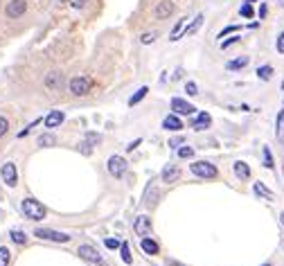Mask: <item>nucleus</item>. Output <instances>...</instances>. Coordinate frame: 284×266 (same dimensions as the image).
Segmentation results:
<instances>
[{
	"label": "nucleus",
	"mask_w": 284,
	"mask_h": 266,
	"mask_svg": "<svg viewBox=\"0 0 284 266\" xmlns=\"http://www.w3.org/2000/svg\"><path fill=\"white\" fill-rule=\"evenodd\" d=\"M9 237H11V242H14V244H18V246H23V244H27V235H25L23 230H11V233H9Z\"/></svg>",
	"instance_id": "25"
},
{
	"label": "nucleus",
	"mask_w": 284,
	"mask_h": 266,
	"mask_svg": "<svg viewBox=\"0 0 284 266\" xmlns=\"http://www.w3.org/2000/svg\"><path fill=\"white\" fill-rule=\"evenodd\" d=\"M192 156H194L192 147H178V158H192Z\"/></svg>",
	"instance_id": "33"
},
{
	"label": "nucleus",
	"mask_w": 284,
	"mask_h": 266,
	"mask_svg": "<svg viewBox=\"0 0 284 266\" xmlns=\"http://www.w3.org/2000/svg\"><path fill=\"white\" fill-rule=\"evenodd\" d=\"M174 9H176V5L171 0H160V2L153 7V16H156L158 20H167V18H171Z\"/></svg>",
	"instance_id": "10"
},
{
	"label": "nucleus",
	"mask_w": 284,
	"mask_h": 266,
	"mask_svg": "<svg viewBox=\"0 0 284 266\" xmlns=\"http://www.w3.org/2000/svg\"><path fill=\"white\" fill-rule=\"evenodd\" d=\"M79 257L81 260H86V262H90V264H97V266H102L104 264V257H102V253H97L93 246H88V244H84V246H79Z\"/></svg>",
	"instance_id": "8"
},
{
	"label": "nucleus",
	"mask_w": 284,
	"mask_h": 266,
	"mask_svg": "<svg viewBox=\"0 0 284 266\" xmlns=\"http://www.w3.org/2000/svg\"><path fill=\"white\" fill-rule=\"evenodd\" d=\"M45 88L47 90H61L63 86H66V77H63V72L61 70H50L45 75Z\"/></svg>",
	"instance_id": "5"
},
{
	"label": "nucleus",
	"mask_w": 284,
	"mask_h": 266,
	"mask_svg": "<svg viewBox=\"0 0 284 266\" xmlns=\"http://www.w3.org/2000/svg\"><path fill=\"white\" fill-rule=\"evenodd\" d=\"M275 133H278V138L284 136V111H280V115H278V129H275Z\"/></svg>",
	"instance_id": "32"
},
{
	"label": "nucleus",
	"mask_w": 284,
	"mask_h": 266,
	"mask_svg": "<svg viewBox=\"0 0 284 266\" xmlns=\"http://www.w3.org/2000/svg\"><path fill=\"white\" fill-rule=\"evenodd\" d=\"M262 266H273V264H262Z\"/></svg>",
	"instance_id": "48"
},
{
	"label": "nucleus",
	"mask_w": 284,
	"mask_h": 266,
	"mask_svg": "<svg viewBox=\"0 0 284 266\" xmlns=\"http://www.w3.org/2000/svg\"><path fill=\"white\" fill-rule=\"evenodd\" d=\"M160 178H162V183H167V185H171V183H176V181H178V178H180V167H178V165H174V163L165 165V167H162Z\"/></svg>",
	"instance_id": "13"
},
{
	"label": "nucleus",
	"mask_w": 284,
	"mask_h": 266,
	"mask_svg": "<svg viewBox=\"0 0 284 266\" xmlns=\"http://www.w3.org/2000/svg\"><path fill=\"white\" fill-rule=\"evenodd\" d=\"M147 93H149V88H147V86H142L140 90H136V93L131 95V99H129V106H136L138 102H142V99L147 97Z\"/></svg>",
	"instance_id": "22"
},
{
	"label": "nucleus",
	"mask_w": 284,
	"mask_h": 266,
	"mask_svg": "<svg viewBox=\"0 0 284 266\" xmlns=\"http://www.w3.org/2000/svg\"><path fill=\"white\" fill-rule=\"evenodd\" d=\"M232 172H235V176L239 178V181H251V167H248V163H244V160H237V163L232 165Z\"/></svg>",
	"instance_id": "18"
},
{
	"label": "nucleus",
	"mask_w": 284,
	"mask_h": 266,
	"mask_svg": "<svg viewBox=\"0 0 284 266\" xmlns=\"http://www.w3.org/2000/svg\"><path fill=\"white\" fill-rule=\"evenodd\" d=\"M185 93H187L189 97H194V95H199V86H196L194 81H187V84H185Z\"/></svg>",
	"instance_id": "31"
},
{
	"label": "nucleus",
	"mask_w": 284,
	"mask_h": 266,
	"mask_svg": "<svg viewBox=\"0 0 284 266\" xmlns=\"http://www.w3.org/2000/svg\"><path fill=\"white\" fill-rule=\"evenodd\" d=\"M239 29V25H228V27H223L221 32H219V38H223V36H228V34H232V32H237Z\"/></svg>",
	"instance_id": "37"
},
{
	"label": "nucleus",
	"mask_w": 284,
	"mask_h": 266,
	"mask_svg": "<svg viewBox=\"0 0 284 266\" xmlns=\"http://www.w3.org/2000/svg\"><path fill=\"white\" fill-rule=\"evenodd\" d=\"M185 23H187V18H178V23H176L174 25V29H171V41H178V38H180V29H183L185 27Z\"/></svg>",
	"instance_id": "27"
},
{
	"label": "nucleus",
	"mask_w": 284,
	"mask_h": 266,
	"mask_svg": "<svg viewBox=\"0 0 284 266\" xmlns=\"http://www.w3.org/2000/svg\"><path fill=\"white\" fill-rule=\"evenodd\" d=\"M100 140H102L100 133H88V136H86V142H88V145H97Z\"/></svg>",
	"instance_id": "39"
},
{
	"label": "nucleus",
	"mask_w": 284,
	"mask_h": 266,
	"mask_svg": "<svg viewBox=\"0 0 284 266\" xmlns=\"http://www.w3.org/2000/svg\"><path fill=\"white\" fill-rule=\"evenodd\" d=\"M106 167H109V174L113 178H122L124 172H127V160H124L122 156H111Z\"/></svg>",
	"instance_id": "7"
},
{
	"label": "nucleus",
	"mask_w": 284,
	"mask_h": 266,
	"mask_svg": "<svg viewBox=\"0 0 284 266\" xmlns=\"http://www.w3.org/2000/svg\"><path fill=\"white\" fill-rule=\"evenodd\" d=\"M266 14H269V7H266V5H262V7H260V11H257V16H260V18H264Z\"/></svg>",
	"instance_id": "44"
},
{
	"label": "nucleus",
	"mask_w": 284,
	"mask_h": 266,
	"mask_svg": "<svg viewBox=\"0 0 284 266\" xmlns=\"http://www.w3.org/2000/svg\"><path fill=\"white\" fill-rule=\"evenodd\" d=\"M63 120H66V113L63 111H52V113H47L45 117H43V122H45L47 129H54V126H61Z\"/></svg>",
	"instance_id": "15"
},
{
	"label": "nucleus",
	"mask_w": 284,
	"mask_h": 266,
	"mask_svg": "<svg viewBox=\"0 0 284 266\" xmlns=\"http://www.w3.org/2000/svg\"><path fill=\"white\" fill-rule=\"evenodd\" d=\"M169 266H185V264H176V262H169Z\"/></svg>",
	"instance_id": "46"
},
{
	"label": "nucleus",
	"mask_w": 284,
	"mask_h": 266,
	"mask_svg": "<svg viewBox=\"0 0 284 266\" xmlns=\"http://www.w3.org/2000/svg\"><path fill=\"white\" fill-rule=\"evenodd\" d=\"M90 88H93V81H90L88 77H72L70 79V93L75 95V97H84V95H88Z\"/></svg>",
	"instance_id": "4"
},
{
	"label": "nucleus",
	"mask_w": 284,
	"mask_h": 266,
	"mask_svg": "<svg viewBox=\"0 0 284 266\" xmlns=\"http://www.w3.org/2000/svg\"><path fill=\"white\" fill-rule=\"evenodd\" d=\"M140 248L147 253V255H151V257L160 253V244H158L156 239H151V237H140Z\"/></svg>",
	"instance_id": "16"
},
{
	"label": "nucleus",
	"mask_w": 284,
	"mask_h": 266,
	"mask_svg": "<svg viewBox=\"0 0 284 266\" xmlns=\"http://www.w3.org/2000/svg\"><path fill=\"white\" fill-rule=\"evenodd\" d=\"M156 36H158L156 32H147V34H142V36H140L142 45H149V43H153V41H156Z\"/></svg>",
	"instance_id": "34"
},
{
	"label": "nucleus",
	"mask_w": 284,
	"mask_h": 266,
	"mask_svg": "<svg viewBox=\"0 0 284 266\" xmlns=\"http://www.w3.org/2000/svg\"><path fill=\"white\" fill-rule=\"evenodd\" d=\"M171 111L176 113V115H194V104H189L187 99L183 97H174L171 99Z\"/></svg>",
	"instance_id": "11"
},
{
	"label": "nucleus",
	"mask_w": 284,
	"mask_h": 266,
	"mask_svg": "<svg viewBox=\"0 0 284 266\" xmlns=\"http://www.w3.org/2000/svg\"><path fill=\"white\" fill-rule=\"evenodd\" d=\"M248 65V56H237V59H232V61H228L226 63V70H242V68H246Z\"/></svg>",
	"instance_id": "19"
},
{
	"label": "nucleus",
	"mask_w": 284,
	"mask_h": 266,
	"mask_svg": "<svg viewBox=\"0 0 284 266\" xmlns=\"http://www.w3.org/2000/svg\"><path fill=\"white\" fill-rule=\"evenodd\" d=\"M20 210H23V215L27 217V219H32V221H43L47 217L45 206H43L41 201H36V199H32V196L23 199V203H20Z\"/></svg>",
	"instance_id": "1"
},
{
	"label": "nucleus",
	"mask_w": 284,
	"mask_h": 266,
	"mask_svg": "<svg viewBox=\"0 0 284 266\" xmlns=\"http://www.w3.org/2000/svg\"><path fill=\"white\" fill-rule=\"evenodd\" d=\"M84 5H86V0H72V7H75V9H84Z\"/></svg>",
	"instance_id": "43"
},
{
	"label": "nucleus",
	"mask_w": 284,
	"mask_h": 266,
	"mask_svg": "<svg viewBox=\"0 0 284 266\" xmlns=\"http://www.w3.org/2000/svg\"><path fill=\"white\" fill-rule=\"evenodd\" d=\"M210 124H212V117H210V113H205V111L196 113V117L192 120V129L194 131H205V129H210Z\"/></svg>",
	"instance_id": "14"
},
{
	"label": "nucleus",
	"mask_w": 284,
	"mask_h": 266,
	"mask_svg": "<svg viewBox=\"0 0 284 266\" xmlns=\"http://www.w3.org/2000/svg\"><path fill=\"white\" fill-rule=\"evenodd\" d=\"M201 25H203V16H196V20L192 25H189L185 32H180V36H189V34H196L201 29Z\"/></svg>",
	"instance_id": "23"
},
{
	"label": "nucleus",
	"mask_w": 284,
	"mask_h": 266,
	"mask_svg": "<svg viewBox=\"0 0 284 266\" xmlns=\"http://www.w3.org/2000/svg\"><path fill=\"white\" fill-rule=\"evenodd\" d=\"M253 190H255V194H257V196H262V199H273V192H271L269 187H266L264 183H260V181H255Z\"/></svg>",
	"instance_id": "20"
},
{
	"label": "nucleus",
	"mask_w": 284,
	"mask_h": 266,
	"mask_svg": "<svg viewBox=\"0 0 284 266\" xmlns=\"http://www.w3.org/2000/svg\"><path fill=\"white\" fill-rule=\"evenodd\" d=\"M104 244H106V248H109V251H120V244H122V242H118V239L109 237V239H104Z\"/></svg>",
	"instance_id": "35"
},
{
	"label": "nucleus",
	"mask_w": 284,
	"mask_h": 266,
	"mask_svg": "<svg viewBox=\"0 0 284 266\" xmlns=\"http://www.w3.org/2000/svg\"><path fill=\"white\" fill-rule=\"evenodd\" d=\"M232 43H239V36H232V38H226V41H221V47H230Z\"/></svg>",
	"instance_id": "42"
},
{
	"label": "nucleus",
	"mask_w": 284,
	"mask_h": 266,
	"mask_svg": "<svg viewBox=\"0 0 284 266\" xmlns=\"http://www.w3.org/2000/svg\"><path fill=\"white\" fill-rule=\"evenodd\" d=\"M0 176H2V181H5L7 187H16V183H18V172H16V165L14 163H5L2 167H0Z\"/></svg>",
	"instance_id": "9"
},
{
	"label": "nucleus",
	"mask_w": 284,
	"mask_h": 266,
	"mask_svg": "<svg viewBox=\"0 0 284 266\" xmlns=\"http://www.w3.org/2000/svg\"><path fill=\"white\" fill-rule=\"evenodd\" d=\"M79 151H81V154H84V156H90V154H93V147H90L88 145V142H81V147H79Z\"/></svg>",
	"instance_id": "41"
},
{
	"label": "nucleus",
	"mask_w": 284,
	"mask_h": 266,
	"mask_svg": "<svg viewBox=\"0 0 284 266\" xmlns=\"http://www.w3.org/2000/svg\"><path fill=\"white\" fill-rule=\"evenodd\" d=\"M138 145H142V140H133L131 145H129V151H133V149H138Z\"/></svg>",
	"instance_id": "45"
},
{
	"label": "nucleus",
	"mask_w": 284,
	"mask_h": 266,
	"mask_svg": "<svg viewBox=\"0 0 284 266\" xmlns=\"http://www.w3.org/2000/svg\"><path fill=\"white\" fill-rule=\"evenodd\" d=\"M133 230H136V235H140V237H151V219L140 215L133 221Z\"/></svg>",
	"instance_id": "12"
},
{
	"label": "nucleus",
	"mask_w": 284,
	"mask_h": 266,
	"mask_svg": "<svg viewBox=\"0 0 284 266\" xmlns=\"http://www.w3.org/2000/svg\"><path fill=\"white\" fill-rule=\"evenodd\" d=\"M183 142H185V138H183V136H174V138L169 140V147H171V149H178V147L183 145Z\"/></svg>",
	"instance_id": "38"
},
{
	"label": "nucleus",
	"mask_w": 284,
	"mask_h": 266,
	"mask_svg": "<svg viewBox=\"0 0 284 266\" xmlns=\"http://www.w3.org/2000/svg\"><path fill=\"white\" fill-rule=\"evenodd\" d=\"M61 2H70V0H61Z\"/></svg>",
	"instance_id": "49"
},
{
	"label": "nucleus",
	"mask_w": 284,
	"mask_h": 266,
	"mask_svg": "<svg viewBox=\"0 0 284 266\" xmlns=\"http://www.w3.org/2000/svg\"><path fill=\"white\" fill-rule=\"evenodd\" d=\"M189 172L194 174V176L203 178V181H214L219 176V169L214 167L212 163L208 160H194V163H189Z\"/></svg>",
	"instance_id": "2"
},
{
	"label": "nucleus",
	"mask_w": 284,
	"mask_h": 266,
	"mask_svg": "<svg viewBox=\"0 0 284 266\" xmlns=\"http://www.w3.org/2000/svg\"><path fill=\"white\" fill-rule=\"evenodd\" d=\"M54 142H57V138H54V133H43V136H38L36 145H38V147H52Z\"/></svg>",
	"instance_id": "24"
},
{
	"label": "nucleus",
	"mask_w": 284,
	"mask_h": 266,
	"mask_svg": "<svg viewBox=\"0 0 284 266\" xmlns=\"http://www.w3.org/2000/svg\"><path fill=\"white\" fill-rule=\"evenodd\" d=\"M162 129L167 131H183V120H180V115H176V113H171V115H167L165 120H162Z\"/></svg>",
	"instance_id": "17"
},
{
	"label": "nucleus",
	"mask_w": 284,
	"mask_h": 266,
	"mask_svg": "<svg viewBox=\"0 0 284 266\" xmlns=\"http://www.w3.org/2000/svg\"><path fill=\"white\" fill-rule=\"evenodd\" d=\"M27 11V0H9L5 7V16L7 18H20Z\"/></svg>",
	"instance_id": "6"
},
{
	"label": "nucleus",
	"mask_w": 284,
	"mask_h": 266,
	"mask_svg": "<svg viewBox=\"0 0 284 266\" xmlns=\"http://www.w3.org/2000/svg\"><path fill=\"white\" fill-rule=\"evenodd\" d=\"M7 131H9V120H7V117H2V115H0V138L5 136Z\"/></svg>",
	"instance_id": "36"
},
{
	"label": "nucleus",
	"mask_w": 284,
	"mask_h": 266,
	"mask_svg": "<svg viewBox=\"0 0 284 266\" xmlns=\"http://www.w3.org/2000/svg\"><path fill=\"white\" fill-rule=\"evenodd\" d=\"M239 16H244V18H253V16H255L253 2H244V5L239 7Z\"/></svg>",
	"instance_id": "28"
},
{
	"label": "nucleus",
	"mask_w": 284,
	"mask_h": 266,
	"mask_svg": "<svg viewBox=\"0 0 284 266\" xmlns=\"http://www.w3.org/2000/svg\"><path fill=\"white\" fill-rule=\"evenodd\" d=\"M120 257H122V262H124V264H129V266L133 264L131 248H129V244H127V242H122V244H120Z\"/></svg>",
	"instance_id": "21"
},
{
	"label": "nucleus",
	"mask_w": 284,
	"mask_h": 266,
	"mask_svg": "<svg viewBox=\"0 0 284 266\" xmlns=\"http://www.w3.org/2000/svg\"><path fill=\"white\" fill-rule=\"evenodd\" d=\"M9 260H11V253L7 246H0V266H9Z\"/></svg>",
	"instance_id": "29"
},
{
	"label": "nucleus",
	"mask_w": 284,
	"mask_h": 266,
	"mask_svg": "<svg viewBox=\"0 0 284 266\" xmlns=\"http://www.w3.org/2000/svg\"><path fill=\"white\" fill-rule=\"evenodd\" d=\"M262 154H264V167L273 169L275 163H273V154H271V149H269V147H264V149H262Z\"/></svg>",
	"instance_id": "30"
},
{
	"label": "nucleus",
	"mask_w": 284,
	"mask_h": 266,
	"mask_svg": "<svg viewBox=\"0 0 284 266\" xmlns=\"http://www.w3.org/2000/svg\"><path fill=\"white\" fill-rule=\"evenodd\" d=\"M275 47H278L280 54H284V29L280 32V36H278V43H275Z\"/></svg>",
	"instance_id": "40"
},
{
	"label": "nucleus",
	"mask_w": 284,
	"mask_h": 266,
	"mask_svg": "<svg viewBox=\"0 0 284 266\" xmlns=\"http://www.w3.org/2000/svg\"><path fill=\"white\" fill-rule=\"evenodd\" d=\"M257 77H260L262 81H269L271 77H273V68H271V65H260V68H257Z\"/></svg>",
	"instance_id": "26"
},
{
	"label": "nucleus",
	"mask_w": 284,
	"mask_h": 266,
	"mask_svg": "<svg viewBox=\"0 0 284 266\" xmlns=\"http://www.w3.org/2000/svg\"><path fill=\"white\" fill-rule=\"evenodd\" d=\"M280 221H282V226H284V212H282V215H280Z\"/></svg>",
	"instance_id": "47"
},
{
	"label": "nucleus",
	"mask_w": 284,
	"mask_h": 266,
	"mask_svg": "<svg viewBox=\"0 0 284 266\" xmlns=\"http://www.w3.org/2000/svg\"><path fill=\"white\" fill-rule=\"evenodd\" d=\"M34 237H36V239H43V242L66 244V242H70L72 235H68V233H59V230H52V228H36V230H34Z\"/></svg>",
	"instance_id": "3"
}]
</instances>
